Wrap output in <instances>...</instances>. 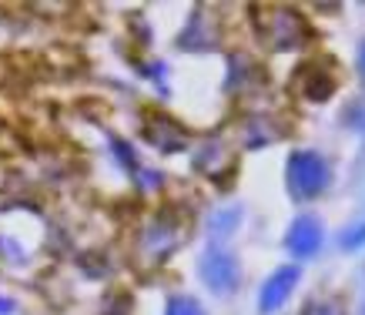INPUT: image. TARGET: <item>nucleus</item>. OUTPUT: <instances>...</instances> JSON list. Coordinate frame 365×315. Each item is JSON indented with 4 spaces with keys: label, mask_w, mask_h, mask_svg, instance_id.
Returning a JSON list of instances; mask_svg holds the SVG:
<instances>
[{
    "label": "nucleus",
    "mask_w": 365,
    "mask_h": 315,
    "mask_svg": "<svg viewBox=\"0 0 365 315\" xmlns=\"http://www.w3.org/2000/svg\"><path fill=\"white\" fill-rule=\"evenodd\" d=\"M285 181H288V192L295 195L299 202H309V198L325 192V185H329V165L315 151H295V155L288 158Z\"/></svg>",
    "instance_id": "nucleus-1"
},
{
    "label": "nucleus",
    "mask_w": 365,
    "mask_h": 315,
    "mask_svg": "<svg viewBox=\"0 0 365 315\" xmlns=\"http://www.w3.org/2000/svg\"><path fill=\"white\" fill-rule=\"evenodd\" d=\"M198 272H201V279H205V285H208L215 295L232 292L235 285H238V279H242V269H238L235 255L232 252H222V248H211L208 255L201 259Z\"/></svg>",
    "instance_id": "nucleus-2"
},
{
    "label": "nucleus",
    "mask_w": 365,
    "mask_h": 315,
    "mask_svg": "<svg viewBox=\"0 0 365 315\" xmlns=\"http://www.w3.org/2000/svg\"><path fill=\"white\" fill-rule=\"evenodd\" d=\"M262 34L272 47H299L305 41V24L295 11H268V17H262Z\"/></svg>",
    "instance_id": "nucleus-3"
},
{
    "label": "nucleus",
    "mask_w": 365,
    "mask_h": 315,
    "mask_svg": "<svg viewBox=\"0 0 365 315\" xmlns=\"http://www.w3.org/2000/svg\"><path fill=\"white\" fill-rule=\"evenodd\" d=\"M295 282H299V269L295 265H282L278 272H272L265 279V285H262V292H258V312L265 315L278 312L285 305V299L292 295Z\"/></svg>",
    "instance_id": "nucleus-4"
},
{
    "label": "nucleus",
    "mask_w": 365,
    "mask_h": 315,
    "mask_svg": "<svg viewBox=\"0 0 365 315\" xmlns=\"http://www.w3.org/2000/svg\"><path fill=\"white\" fill-rule=\"evenodd\" d=\"M285 245H288V252H292V255H299V259L315 255L319 245H322V222L319 218H312V215H299V218L288 225Z\"/></svg>",
    "instance_id": "nucleus-5"
},
{
    "label": "nucleus",
    "mask_w": 365,
    "mask_h": 315,
    "mask_svg": "<svg viewBox=\"0 0 365 315\" xmlns=\"http://www.w3.org/2000/svg\"><path fill=\"white\" fill-rule=\"evenodd\" d=\"M178 242H181V225H178L175 215H158L144 232V248L151 255H168Z\"/></svg>",
    "instance_id": "nucleus-6"
},
{
    "label": "nucleus",
    "mask_w": 365,
    "mask_h": 315,
    "mask_svg": "<svg viewBox=\"0 0 365 315\" xmlns=\"http://www.w3.org/2000/svg\"><path fill=\"white\" fill-rule=\"evenodd\" d=\"M144 138L155 148H161V151H178V148H185V141H188V135L171 118H148Z\"/></svg>",
    "instance_id": "nucleus-7"
},
{
    "label": "nucleus",
    "mask_w": 365,
    "mask_h": 315,
    "mask_svg": "<svg viewBox=\"0 0 365 315\" xmlns=\"http://www.w3.org/2000/svg\"><path fill=\"white\" fill-rule=\"evenodd\" d=\"M305 71V98H309V101H325V98H329V94H332V78H329V74H322L319 68H302Z\"/></svg>",
    "instance_id": "nucleus-8"
},
{
    "label": "nucleus",
    "mask_w": 365,
    "mask_h": 315,
    "mask_svg": "<svg viewBox=\"0 0 365 315\" xmlns=\"http://www.w3.org/2000/svg\"><path fill=\"white\" fill-rule=\"evenodd\" d=\"M165 315H205V309L198 305V299H191V295H178V299L168 302Z\"/></svg>",
    "instance_id": "nucleus-9"
},
{
    "label": "nucleus",
    "mask_w": 365,
    "mask_h": 315,
    "mask_svg": "<svg viewBox=\"0 0 365 315\" xmlns=\"http://www.w3.org/2000/svg\"><path fill=\"white\" fill-rule=\"evenodd\" d=\"M305 315H342V309L335 302H312L309 309H305Z\"/></svg>",
    "instance_id": "nucleus-10"
},
{
    "label": "nucleus",
    "mask_w": 365,
    "mask_h": 315,
    "mask_svg": "<svg viewBox=\"0 0 365 315\" xmlns=\"http://www.w3.org/2000/svg\"><path fill=\"white\" fill-rule=\"evenodd\" d=\"M7 312H14V302L11 299H0V315H7Z\"/></svg>",
    "instance_id": "nucleus-11"
},
{
    "label": "nucleus",
    "mask_w": 365,
    "mask_h": 315,
    "mask_svg": "<svg viewBox=\"0 0 365 315\" xmlns=\"http://www.w3.org/2000/svg\"><path fill=\"white\" fill-rule=\"evenodd\" d=\"M362 71H365V47H362Z\"/></svg>",
    "instance_id": "nucleus-12"
}]
</instances>
